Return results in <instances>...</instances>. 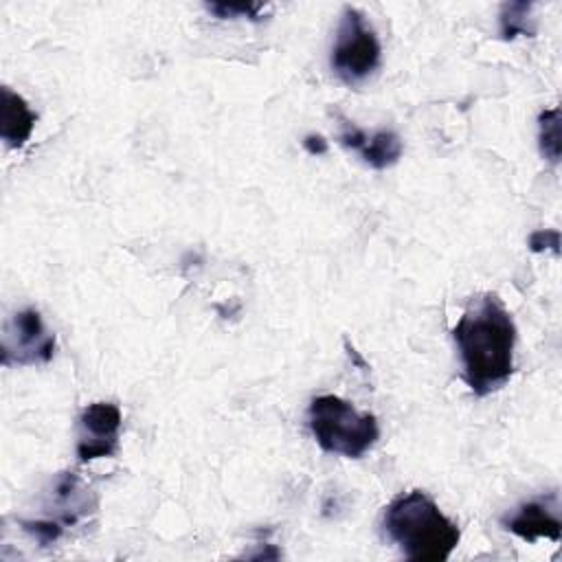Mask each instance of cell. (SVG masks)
Returning <instances> with one entry per match:
<instances>
[{
  "label": "cell",
  "instance_id": "1",
  "mask_svg": "<svg viewBox=\"0 0 562 562\" xmlns=\"http://www.w3.org/2000/svg\"><path fill=\"white\" fill-rule=\"evenodd\" d=\"M516 323L503 301L492 294L470 299L457 325L452 340L461 360V375L476 397L503 389L514 373Z\"/></svg>",
  "mask_w": 562,
  "mask_h": 562
},
{
  "label": "cell",
  "instance_id": "2",
  "mask_svg": "<svg viewBox=\"0 0 562 562\" xmlns=\"http://www.w3.org/2000/svg\"><path fill=\"white\" fill-rule=\"evenodd\" d=\"M386 538L415 562H446L461 540V531L422 490L397 494L382 512Z\"/></svg>",
  "mask_w": 562,
  "mask_h": 562
},
{
  "label": "cell",
  "instance_id": "3",
  "mask_svg": "<svg viewBox=\"0 0 562 562\" xmlns=\"http://www.w3.org/2000/svg\"><path fill=\"white\" fill-rule=\"evenodd\" d=\"M307 426L321 450L345 459L364 457L380 439L375 415L358 411L334 393L316 395L310 402Z\"/></svg>",
  "mask_w": 562,
  "mask_h": 562
},
{
  "label": "cell",
  "instance_id": "4",
  "mask_svg": "<svg viewBox=\"0 0 562 562\" xmlns=\"http://www.w3.org/2000/svg\"><path fill=\"white\" fill-rule=\"evenodd\" d=\"M382 64V44L367 22V15L356 7H345L336 29V40L329 55V66L342 83H360L378 72Z\"/></svg>",
  "mask_w": 562,
  "mask_h": 562
},
{
  "label": "cell",
  "instance_id": "5",
  "mask_svg": "<svg viewBox=\"0 0 562 562\" xmlns=\"http://www.w3.org/2000/svg\"><path fill=\"white\" fill-rule=\"evenodd\" d=\"M55 334L46 329L35 307H24L11 316L2 334V364L35 367L53 360Z\"/></svg>",
  "mask_w": 562,
  "mask_h": 562
},
{
  "label": "cell",
  "instance_id": "6",
  "mask_svg": "<svg viewBox=\"0 0 562 562\" xmlns=\"http://www.w3.org/2000/svg\"><path fill=\"white\" fill-rule=\"evenodd\" d=\"M123 415L112 402H92L79 415L77 457L81 463L108 459L119 450Z\"/></svg>",
  "mask_w": 562,
  "mask_h": 562
},
{
  "label": "cell",
  "instance_id": "7",
  "mask_svg": "<svg viewBox=\"0 0 562 562\" xmlns=\"http://www.w3.org/2000/svg\"><path fill=\"white\" fill-rule=\"evenodd\" d=\"M338 143L347 149H353L360 154L362 162L371 169H389L402 158V138L393 130H378L373 134H367L360 130L353 121L340 116V130H338Z\"/></svg>",
  "mask_w": 562,
  "mask_h": 562
},
{
  "label": "cell",
  "instance_id": "8",
  "mask_svg": "<svg viewBox=\"0 0 562 562\" xmlns=\"http://www.w3.org/2000/svg\"><path fill=\"white\" fill-rule=\"evenodd\" d=\"M501 522L509 533L518 536L525 542H536L540 538L560 542L562 538L560 518L544 498L522 503L512 516H505Z\"/></svg>",
  "mask_w": 562,
  "mask_h": 562
},
{
  "label": "cell",
  "instance_id": "9",
  "mask_svg": "<svg viewBox=\"0 0 562 562\" xmlns=\"http://www.w3.org/2000/svg\"><path fill=\"white\" fill-rule=\"evenodd\" d=\"M35 121L37 116L24 97L4 86L0 90V138L4 145L11 149L24 147L33 134Z\"/></svg>",
  "mask_w": 562,
  "mask_h": 562
},
{
  "label": "cell",
  "instance_id": "10",
  "mask_svg": "<svg viewBox=\"0 0 562 562\" xmlns=\"http://www.w3.org/2000/svg\"><path fill=\"white\" fill-rule=\"evenodd\" d=\"M531 11H533V2H522V0L505 2L498 13V35L507 42L520 35L531 37L536 33Z\"/></svg>",
  "mask_w": 562,
  "mask_h": 562
},
{
  "label": "cell",
  "instance_id": "11",
  "mask_svg": "<svg viewBox=\"0 0 562 562\" xmlns=\"http://www.w3.org/2000/svg\"><path fill=\"white\" fill-rule=\"evenodd\" d=\"M538 147L551 165L560 162V110L549 108L538 114Z\"/></svg>",
  "mask_w": 562,
  "mask_h": 562
},
{
  "label": "cell",
  "instance_id": "12",
  "mask_svg": "<svg viewBox=\"0 0 562 562\" xmlns=\"http://www.w3.org/2000/svg\"><path fill=\"white\" fill-rule=\"evenodd\" d=\"M206 11L220 20H266V7L261 2H211L206 4Z\"/></svg>",
  "mask_w": 562,
  "mask_h": 562
},
{
  "label": "cell",
  "instance_id": "13",
  "mask_svg": "<svg viewBox=\"0 0 562 562\" xmlns=\"http://www.w3.org/2000/svg\"><path fill=\"white\" fill-rule=\"evenodd\" d=\"M527 246L531 252H544V250H553L555 255L560 252V233L555 228H540L533 231L527 239Z\"/></svg>",
  "mask_w": 562,
  "mask_h": 562
},
{
  "label": "cell",
  "instance_id": "14",
  "mask_svg": "<svg viewBox=\"0 0 562 562\" xmlns=\"http://www.w3.org/2000/svg\"><path fill=\"white\" fill-rule=\"evenodd\" d=\"M303 147H305L307 154L321 156V154L327 151V140H325L321 134H307V136L303 138Z\"/></svg>",
  "mask_w": 562,
  "mask_h": 562
}]
</instances>
